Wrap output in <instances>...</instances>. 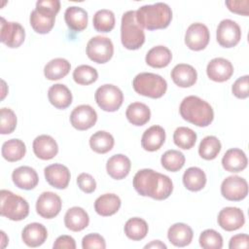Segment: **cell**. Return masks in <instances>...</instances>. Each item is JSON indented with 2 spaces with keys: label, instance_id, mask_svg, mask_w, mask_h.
Listing matches in <instances>:
<instances>
[{
  "label": "cell",
  "instance_id": "3",
  "mask_svg": "<svg viewBox=\"0 0 249 249\" xmlns=\"http://www.w3.org/2000/svg\"><path fill=\"white\" fill-rule=\"evenodd\" d=\"M135 13L139 25L148 30L166 28L172 19L171 8L161 2L144 5L135 11Z\"/></svg>",
  "mask_w": 249,
  "mask_h": 249
},
{
  "label": "cell",
  "instance_id": "1",
  "mask_svg": "<svg viewBox=\"0 0 249 249\" xmlns=\"http://www.w3.org/2000/svg\"><path fill=\"white\" fill-rule=\"evenodd\" d=\"M133 187L140 196L157 200L167 198L173 191V183L168 176L150 168L136 172L133 177Z\"/></svg>",
  "mask_w": 249,
  "mask_h": 249
},
{
  "label": "cell",
  "instance_id": "5",
  "mask_svg": "<svg viewBox=\"0 0 249 249\" xmlns=\"http://www.w3.org/2000/svg\"><path fill=\"white\" fill-rule=\"evenodd\" d=\"M121 41L127 50H138L145 42V33L136 20L135 11H127L122 17Z\"/></svg>",
  "mask_w": 249,
  "mask_h": 249
},
{
  "label": "cell",
  "instance_id": "6",
  "mask_svg": "<svg viewBox=\"0 0 249 249\" xmlns=\"http://www.w3.org/2000/svg\"><path fill=\"white\" fill-rule=\"evenodd\" d=\"M132 87L140 95L150 98H160L165 93L167 83L160 75L143 72L135 76Z\"/></svg>",
  "mask_w": 249,
  "mask_h": 249
},
{
  "label": "cell",
  "instance_id": "51",
  "mask_svg": "<svg viewBox=\"0 0 249 249\" xmlns=\"http://www.w3.org/2000/svg\"><path fill=\"white\" fill-rule=\"evenodd\" d=\"M144 248H156V249H166V245L160 240H153L149 244H146Z\"/></svg>",
  "mask_w": 249,
  "mask_h": 249
},
{
  "label": "cell",
  "instance_id": "44",
  "mask_svg": "<svg viewBox=\"0 0 249 249\" xmlns=\"http://www.w3.org/2000/svg\"><path fill=\"white\" fill-rule=\"evenodd\" d=\"M17 126V116L10 108H2L0 111V132L1 134L12 133Z\"/></svg>",
  "mask_w": 249,
  "mask_h": 249
},
{
  "label": "cell",
  "instance_id": "20",
  "mask_svg": "<svg viewBox=\"0 0 249 249\" xmlns=\"http://www.w3.org/2000/svg\"><path fill=\"white\" fill-rule=\"evenodd\" d=\"M12 179L18 188L26 191L34 189L39 182V177L36 170L25 165L16 168L12 173Z\"/></svg>",
  "mask_w": 249,
  "mask_h": 249
},
{
  "label": "cell",
  "instance_id": "27",
  "mask_svg": "<svg viewBox=\"0 0 249 249\" xmlns=\"http://www.w3.org/2000/svg\"><path fill=\"white\" fill-rule=\"evenodd\" d=\"M194 232L190 226L184 223H176L172 225L167 231V237L170 243L176 247H185L193 240Z\"/></svg>",
  "mask_w": 249,
  "mask_h": 249
},
{
  "label": "cell",
  "instance_id": "52",
  "mask_svg": "<svg viewBox=\"0 0 249 249\" xmlns=\"http://www.w3.org/2000/svg\"><path fill=\"white\" fill-rule=\"evenodd\" d=\"M1 234H2V241H3V243H2V248H4L5 246H6V243L8 242V240H5V238H6V234H5V232L2 231H1Z\"/></svg>",
  "mask_w": 249,
  "mask_h": 249
},
{
  "label": "cell",
  "instance_id": "50",
  "mask_svg": "<svg viewBox=\"0 0 249 249\" xmlns=\"http://www.w3.org/2000/svg\"><path fill=\"white\" fill-rule=\"evenodd\" d=\"M249 247V236L245 233H239L233 235L230 239L229 248L235 249V248H248Z\"/></svg>",
  "mask_w": 249,
  "mask_h": 249
},
{
  "label": "cell",
  "instance_id": "8",
  "mask_svg": "<svg viewBox=\"0 0 249 249\" xmlns=\"http://www.w3.org/2000/svg\"><path fill=\"white\" fill-rule=\"evenodd\" d=\"M97 105L106 112H115L123 104V91L114 85L105 84L99 87L94 94Z\"/></svg>",
  "mask_w": 249,
  "mask_h": 249
},
{
  "label": "cell",
  "instance_id": "13",
  "mask_svg": "<svg viewBox=\"0 0 249 249\" xmlns=\"http://www.w3.org/2000/svg\"><path fill=\"white\" fill-rule=\"evenodd\" d=\"M209 40V30L205 24L200 22L192 23L185 33V44L193 51H201L205 49Z\"/></svg>",
  "mask_w": 249,
  "mask_h": 249
},
{
  "label": "cell",
  "instance_id": "39",
  "mask_svg": "<svg viewBox=\"0 0 249 249\" xmlns=\"http://www.w3.org/2000/svg\"><path fill=\"white\" fill-rule=\"evenodd\" d=\"M221 148L222 146L220 140L216 136L208 135L200 141L198 147V154L202 159L206 160H211L219 155Z\"/></svg>",
  "mask_w": 249,
  "mask_h": 249
},
{
  "label": "cell",
  "instance_id": "23",
  "mask_svg": "<svg viewBox=\"0 0 249 249\" xmlns=\"http://www.w3.org/2000/svg\"><path fill=\"white\" fill-rule=\"evenodd\" d=\"M130 160L123 154L112 156L106 163L107 173L115 180H122L125 178L130 171Z\"/></svg>",
  "mask_w": 249,
  "mask_h": 249
},
{
  "label": "cell",
  "instance_id": "48",
  "mask_svg": "<svg viewBox=\"0 0 249 249\" xmlns=\"http://www.w3.org/2000/svg\"><path fill=\"white\" fill-rule=\"evenodd\" d=\"M228 9L237 15H249V1L248 0H227L225 2Z\"/></svg>",
  "mask_w": 249,
  "mask_h": 249
},
{
  "label": "cell",
  "instance_id": "29",
  "mask_svg": "<svg viewBox=\"0 0 249 249\" xmlns=\"http://www.w3.org/2000/svg\"><path fill=\"white\" fill-rule=\"evenodd\" d=\"M48 98L57 109H66L72 103V93L63 84H54L48 90Z\"/></svg>",
  "mask_w": 249,
  "mask_h": 249
},
{
  "label": "cell",
  "instance_id": "25",
  "mask_svg": "<svg viewBox=\"0 0 249 249\" xmlns=\"http://www.w3.org/2000/svg\"><path fill=\"white\" fill-rule=\"evenodd\" d=\"M165 141V131L160 125H152L147 128L141 138L142 148L148 152L159 150Z\"/></svg>",
  "mask_w": 249,
  "mask_h": 249
},
{
  "label": "cell",
  "instance_id": "28",
  "mask_svg": "<svg viewBox=\"0 0 249 249\" xmlns=\"http://www.w3.org/2000/svg\"><path fill=\"white\" fill-rule=\"evenodd\" d=\"M121 198L117 195L104 194L95 199L94 210L100 216H112L118 212L121 207Z\"/></svg>",
  "mask_w": 249,
  "mask_h": 249
},
{
  "label": "cell",
  "instance_id": "24",
  "mask_svg": "<svg viewBox=\"0 0 249 249\" xmlns=\"http://www.w3.org/2000/svg\"><path fill=\"white\" fill-rule=\"evenodd\" d=\"M248 163L245 153L237 148L229 149L222 159V165L225 170L232 173L240 172L246 168Z\"/></svg>",
  "mask_w": 249,
  "mask_h": 249
},
{
  "label": "cell",
  "instance_id": "31",
  "mask_svg": "<svg viewBox=\"0 0 249 249\" xmlns=\"http://www.w3.org/2000/svg\"><path fill=\"white\" fill-rule=\"evenodd\" d=\"M125 116L130 124L141 126L150 121L151 111L146 104L141 102H133L127 106Z\"/></svg>",
  "mask_w": 249,
  "mask_h": 249
},
{
  "label": "cell",
  "instance_id": "26",
  "mask_svg": "<svg viewBox=\"0 0 249 249\" xmlns=\"http://www.w3.org/2000/svg\"><path fill=\"white\" fill-rule=\"evenodd\" d=\"M89 218L82 207L74 206L69 208L64 215V225L72 231H81L89 226Z\"/></svg>",
  "mask_w": 249,
  "mask_h": 249
},
{
  "label": "cell",
  "instance_id": "42",
  "mask_svg": "<svg viewBox=\"0 0 249 249\" xmlns=\"http://www.w3.org/2000/svg\"><path fill=\"white\" fill-rule=\"evenodd\" d=\"M98 78V73L95 68L89 65H80L73 71L74 81L82 86H88L94 83Z\"/></svg>",
  "mask_w": 249,
  "mask_h": 249
},
{
  "label": "cell",
  "instance_id": "7",
  "mask_svg": "<svg viewBox=\"0 0 249 249\" xmlns=\"http://www.w3.org/2000/svg\"><path fill=\"white\" fill-rule=\"evenodd\" d=\"M0 197L1 216L12 221H21L28 216L29 205L23 197L8 190H1Z\"/></svg>",
  "mask_w": 249,
  "mask_h": 249
},
{
  "label": "cell",
  "instance_id": "41",
  "mask_svg": "<svg viewBox=\"0 0 249 249\" xmlns=\"http://www.w3.org/2000/svg\"><path fill=\"white\" fill-rule=\"evenodd\" d=\"M160 162L164 169L171 172H176L184 166L185 156L180 151L168 150L161 156Z\"/></svg>",
  "mask_w": 249,
  "mask_h": 249
},
{
  "label": "cell",
  "instance_id": "33",
  "mask_svg": "<svg viewBox=\"0 0 249 249\" xmlns=\"http://www.w3.org/2000/svg\"><path fill=\"white\" fill-rule=\"evenodd\" d=\"M172 59L170 50L164 46H156L146 54V63L154 68H163L167 66Z\"/></svg>",
  "mask_w": 249,
  "mask_h": 249
},
{
  "label": "cell",
  "instance_id": "10",
  "mask_svg": "<svg viewBox=\"0 0 249 249\" xmlns=\"http://www.w3.org/2000/svg\"><path fill=\"white\" fill-rule=\"evenodd\" d=\"M222 196L231 201H239L248 195L247 181L237 175H231L225 178L221 184Z\"/></svg>",
  "mask_w": 249,
  "mask_h": 249
},
{
  "label": "cell",
  "instance_id": "14",
  "mask_svg": "<svg viewBox=\"0 0 249 249\" xmlns=\"http://www.w3.org/2000/svg\"><path fill=\"white\" fill-rule=\"evenodd\" d=\"M61 198L53 192L42 193L36 201V211L45 219H52L57 216L61 210Z\"/></svg>",
  "mask_w": 249,
  "mask_h": 249
},
{
  "label": "cell",
  "instance_id": "46",
  "mask_svg": "<svg viewBox=\"0 0 249 249\" xmlns=\"http://www.w3.org/2000/svg\"><path fill=\"white\" fill-rule=\"evenodd\" d=\"M82 247L84 249H104L106 247L105 239L98 233H89L82 239Z\"/></svg>",
  "mask_w": 249,
  "mask_h": 249
},
{
  "label": "cell",
  "instance_id": "37",
  "mask_svg": "<svg viewBox=\"0 0 249 249\" xmlns=\"http://www.w3.org/2000/svg\"><path fill=\"white\" fill-rule=\"evenodd\" d=\"M124 233L125 235L134 241H139L143 239L148 233V224L145 220L133 217L126 221L124 224Z\"/></svg>",
  "mask_w": 249,
  "mask_h": 249
},
{
  "label": "cell",
  "instance_id": "16",
  "mask_svg": "<svg viewBox=\"0 0 249 249\" xmlns=\"http://www.w3.org/2000/svg\"><path fill=\"white\" fill-rule=\"evenodd\" d=\"M219 226L227 231H232L240 229L245 223V217L242 210L238 207H225L218 214Z\"/></svg>",
  "mask_w": 249,
  "mask_h": 249
},
{
  "label": "cell",
  "instance_id": "18",
  "mask_svg": "<svg viewBox=\"0 0 249 249\" xmlns=\"http://www.w3.org/2000/svg\"><path fill=\"white\" fill-rule=\"evenodd\" d=\"M44 174L47 182L52 187L59 190L67 188L71 177L68 167L60 163L48 165L44 169Z\"/></svg>",
  "mask_w": 249,
  "mask_h": 249
},
{
  "label": "cell",
  "instance_id": "47",
  "mask_svg": "<svg viewBox=\"0 0 249 249\" xmlns=\"http://www.w3.org/2000/svg\"><path fill=\"white\" fill-rule=\"evenodd\" d=\"M77 184L79 188L86 194H90L94 192L96 188V182L94 178L90 174L85 172L79 174V176L77 177Z\"/></svg>",
  "mask_w": 249,
  "mask_h": 249
},
{
  "label": "cell",
  "instance_id": "17",
  "mask_svg": "<svg viewBox=\"0 0 249 249\" xmlns=\"http://www.w3.org/2000/svg\"><path fill=\"white\" fill-rule=\"evenodd\" d=\"M206 73L210 80L222 83L231 77L233 74V66L231 62L226 58L215 57L208 62Z\"/></svg>",
  "mask_w": 249,
  "mask_h": 249
},
{
  "label": "cell",
  "instance_id": "21",
  "mask_svg": "<svg viewBox=\"0 0 249 249\" xmlns=\"http://www.w3.org/2000/svg\"><path fill=\"white\" fill-rule=\"evenodd\" d=\"M48 237V231L44 225L40 223H31L26 225L21 232V238L28 247L41 246Z\"/></svg>",
  "mask_w": 249,
  "mask_h": 249
},
{
  "label": "cell",
  "instance_id": "4",
  "mask_svg": "<svg viewBox=\"0 0 249 249\" xmlns=\"http://www.w3.org/2000/svg\"><path fill=\"white\" fill-rule=\"evenodd\" d=\"M58 0H43L36 2V8L31 12L29 21L33 30L39 34L49 33L55 21V16L59 12Z\"/></svg>",
  "mask_w": 249,
  "mask_h": 249
},
{
  "label": "cell",
  "instance_id": "36",
  "mask_svg": "<svg viewBox=\"0 0 249 249\" xmlns=\"http://www.w3.org/2000/svg\"><path fill=\"white\" fill-rule=\"evenodd\" d=\"M114 137L107 131L99 130L89 138V146L97 154H106L114 147Z\"/></svg>",
  "mask_w": 249,
  "mask_h": 249
},
{
  "label": "cell",
  "instance_id": "43",
  "mask_svg": "<svg viewBox=\"0 0 249 249\" xmlns=\"http://www.w3.org/2000/svg\"><path fill=\"white\" fill-rule=\"evenodd\" d=\"M199 245L204 249H221L223 247V237L215 230L208 229L199 235Z\"/></svg>",
  "mask_w": 249,
  "mask_h": 249
},
{
  "label": "cell",
  "instance_id": "32",
  "mask_svg": "<svg viewBox=\"0 0 249 249\" xmlns=\"http://www.w3.org/2000/svg\"><path fill=\"white\" fill-rule=\"evenodd\" d=\"M70 62L61 57L50 60L44 67V75L50 81H55L64 78L70 71Z\"/></svg>",
  "mask_w": 249,
  "mask_h": 249
},
{
  "label": "cell",
  "instance_id": "34",
  "mask_svg": "<svg viewBox=\"0 0 249 249\" xmlns=\"http://www.w3.org/2000/svg\"><path fill=\"white\" fill-rule=\"evenodd\" d=\"M183 184L189 191H200L206 184V175L199 167H189L183 174Z\"/></svg>",
  "mask_w": 249,
  "mask_h": 249
},
{
  "label": "cell",
  "instance_id": "12",
  "mask_svg": "<svg viewBox=\"0 0 249 249\" xmlns=\"http://www.w3.org/2000/svg\"><path fill=\"white\" fill-rule=\"evenodd\" d=\"M0 20V41L9 48H18L25 38L24 28L18 22L7 21L3 17Z\"/></svg>",
  "mask_w": 249,
  "mask_h": 249
},
{
  "label": "cell",
  "instance_id": "38",
  "mask_svg": "<svg viewBox=\"0 0 249 249\" xmlns=\"http://www.w3.org/2000/svg\"><path fill=\"white\" fill-rule=\"evenodd\" d=\"M92 24L96 31L107 33L115 26V15L112 11L102 9L97 11L92 18Z\"/></svg>",
  "mask_w": 249,
  "mask_h": 249
},
{
  "label": "cell",
  "instance_id": "45",
  "mask_svg": "<svg viewBox=\"0 0 249 249\" xmlns=\"http://www.w3.org/2000/svg\"><path fill=\"white\" fill-rule=\"evenodd\" d=\"M249 76L245 75L242 77H239L232 85L231 91L233 95L240 99H245L249 95Z\"/></svg>",
  "mask_w": 249,
  "mask_h": 249
},
{
  "label": "cell",
  "instance_id": "35",
  "mask_svg": "<svg viewBox=\"0 0 249 249\" xmlns=\"http://www.w3.org/2000/svg\"><path fill=\"white\" fill-rule=\"evenodd\" d=\"M1 153L6 160L15 162L20 160L24 157L26 153V147L23 141L14 138L3 143Z\"/></svg>",
  "mask_w": 249,
  "mask_h": 249
},
{
  "label": "cell",
  "instance_id": "11",
  "mask_svg": "<svg viewBox=\"0 0 249 249\" xmlns=\"http://www.w3.org/2000/svg\"><path fill=\"white\" fill-rule=\"evenodd\" d=\"M216 38L219 45L223 48H232L241 39V29L239 25L231 19H223L218 24Z\"/></svg>",
  "mask_w": 249,
  "mask_h": 249
},
{
  "label": "cell",
  "instance_id": "2",
  "mask_svg": "<svg viewBox=\"0 0 249 249\" xmlns=\"http://www.w3.org/2000/svg\"><path fill=\"white\" fill-rule=\"evenodd\" d=\"M181 117L200 127L209 125L214 119V111L210 104L196 95L185 97L179 107Z\"/></svg>",
  "mask_w": 249,
  "mask_h": 249
},
{
  "label": "cell",
  "instance_id": "40",
  "mask_svg": "<svg viewBox=\"0 0 249 249\" xmlns=\"http://www.w3.org/2000/svg\"><path fill=\"white\" fill-rule=\"evenodd\" d=\"M173 141L177 147L184 150H189L196 144V133L190 127L179 126L173 133Z\"/></svg>",
  "mask_w": 249,
  "mask_h": 249
},
{
  "label": "cell",
  "instance_id": "19",
  "mask_svg": "<svg viewBox=\"0 0 249 249\" xmlns=\"http://www.w3.org/2000/svg\"><path fill=\"white\" fill-rule=\"evenodd\" d=\"M32 148L35 156L44 160L53 159L58 153L56 141L52 136L47 134L37 136L33 140Z\"/></svg>",
  "mask_w": 249,
  "mask_h": 249
},
{
  "label": "cell",
  "instance_id": "30",
  "mask_svg": "<svg viewBox=\"0 0 249 249\" xmlns=\"http://www.w3.org/2000/svg\"><path fill=\"white\" fill-rule=\"evenodd\" d=\"M64 20L73 31H83L88 26V13L81 7H68L64 13Z\"/></svg>",
  "mask_w": 249,
  "mask_h": 249
},
{
  "label": "cell",
  "instance_id": "22",
  "mask_svg": "<svg viewBox=\"0 0 249 249\" xmlns=\"http://www.w3.org/2000/svg\"><path fill=\"white\" fill-rule=\"evenodd\" d=\"M171 79L180 88H189L196 84L197 79L196 70L190 64L180 63L171 70Z\"/></svg>",
  "mask_w": 249,
  "mask_h": 249
},
{
  "label": "cell",
  "instance_id": "49",
  "mask_svg": "<svg viewBox=\"0 0 249 249\" xmlns=\"http://www.w3.org/2000/svg\"><path fill=\"white\" fill-rule=\"evenodd\" d=\"M53 247V249H75L76 242L72 236L64 234L58 236L55 239Z\"/></svg>",
  "mask_w": 249,
  "mask_h": 249
},
{
  "label": "cell",
  "instance_id": "9",
  "mask_svg": "<svg viewBox=\"0 0 249 249\" xmlns=\"http://www.w3.org/2000/svg\"><path fill=\"white\" fill-rule=\"evenodd\" d=\"M114 53V46L108 37L94 36L87 44V55L96 63H106Z\"/></svg>",
  "mask_w": 249,
  "mask_h": 249
},
{
  "label": "cell",
  "instance_id": "15",
  "mask_svg": "<svg viewBox=\"0 0 249 249\" xmlns=\"http://www.w3.org/2000/svg\"><path fill=\"white\" fill-rule=\"evenodd\" d=\"M96 121V111L88 104L75 107L70 115V123L72 126L78 130H87L92 127Z\"/></svg>",
  "mask_w": 249,
  "mask_h": 249
}]
</instances>
